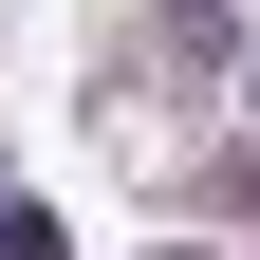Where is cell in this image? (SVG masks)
Masks as SVG:
<instances>
[{
  "instance_id": "cell-1",
  "label": "cell",
  "mask_w": 260,
  "mask_h": 260,
  "mask_svg": "<svg viewBox=\"0 0 260 260\" xmlns=\"http://www.w3.org/2000/svg\"><path fill=\"white\" fill-rule=\"evenodd\" d=\"M149 56H168V75H223V56H242V19H223V0H168V19H149Z\"/></svg>"
},
{
  "instance_id": "cell-2",
  "label": "cell",
  "mask_w": 260,
  "mask_h": 260,
  "mask_svg": "<svg viewBox=\"0 0 260 260\" xmlns=\"http://www.w3.org/2000/svg\"><path fill=\"white\" fill-rule=\"evenodd\" d=\"M0 260H75V242H56V223L19 205V186H0Z\"/></svg>"
}]
</instances>
